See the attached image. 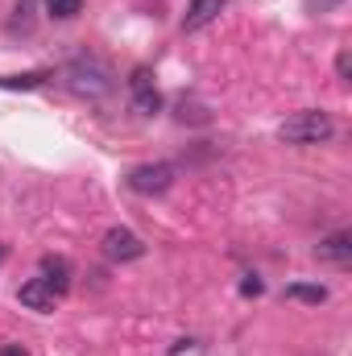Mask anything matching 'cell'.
<instances>
[{
    "mask_svg": "<svg viewBox=\"0 0 352 356\" xmlns=\"http://www.w3.org/2000/svg\"><path fill=\"white\" fill-rule=\"evenodd\" d=\"M46 13L54 21H75L83 13V0H46Z\"/></svg>",
    "mask_w": 352,
    "mask_h": 356,
    "instance_id": "11",
    "label": "cell"
},
{
    "mask_svg": "<svg viewBox=\"0 0 352 356\" xmlns=\"http://www.w3.org/2000/svg\"><path fill=\"white\" fill-rule=\"evenodd\" d=\"M349 50H344V54H340V58H336V75H340V79H344V83H349Z\"/></svg>",
    "mask_w": 352,
    "mask_h": 356,
    "instance_id": "13",
    "label": "cell"
},
{
    "mask_svg": "<svg viewBox=\"0 0 352 356\" xmlns=\"http://www.w3.org/2000/svg\"><path fill=\"white\" fill-rule=\"evenodd\" d=\"M4 253H8V249H4V245H0V261H4Z\"/></svg>",
    "mask_w": 352,
    "mask_h": 356,
    "instance_id": "16",
    "label": "cell"
},
{
    "mask_svg": "<svg viewBox=\"0 0 352 356\" xmlns=\"http://www.w3.org/2000/svg\"><path fill=\"white\" fill-rule=\"evenodd\" d=\"M241 294H262V282H257V277H245V282H241Z\"/></svg>",
    "mask_w": 352,
    "mask_h": 356,
    "instance_id": "14",
    "label": "cell"
},
{
    "mask_svg": "<svg viewBox=\"0 0 352 356\" xmlns=\"http://www.w3.org/2000/svg\"><path fill=\"white\" fill-rule=\"evenodd\" d=\"M50 75L46 71H29V75H0V88L8 91H29V88H42Z\"/></svg>",
    "mask_w": 352,
    "mask_h": 356,
    "instance_id": "10",
    "label": "cell"
},
{
    "mask_svg": "<svg viewBox=\"0 0 352 356\" xmlns=\"http://www.w3.org/2000/svg\"><path fill=\"white\" fill-rule=\"evenodd\" d=\"M0 356H29L21 344H0Z\"/></svg>",
    "mask_w": 352,
    "mask_h": 356,
    "instance_id": "15",
    "label": "cell"
},
{
    "mask_svg": "<svg viewBox=\"0 0 352 356\" xmlns=\"http://www.w3.org/2000/svg\"><path fill=\"white\" fill-rule=\"evenodd\" d=\"M63 79H67V88L75 91V95H88V99H99V95H108L112 91V67L108 63H99L95 54H75L67 67H63Z\"/></svg>",
    "mask_w": 352,
    "mask_h": 356,
    "instance_id": "1",
    "label": "cell"
},
{
    "mask_svg": "<svg viewBox=\"0 0 352 356\" xmlns=\"http://www.w3.org/2000/svg\"><path fill=\"white\" fill-rule=\"evenodd\" d=\"M224 4H228V0H191V8H186V17H182V29L195 33V29L211 25V21L224 13Z\"/></svg>",
    "mask_w": 352,
    "mask_h": 356,
    "instance_id": "8",
    "label": "cell"
},
{
    "mask_svg": "<svg viewBox=\"0 0 352 356\" xmlns=\"http://www.w3.org/2000/svg\"><path fill=\"white\" fill-rule=\"evenodd\" d=\"M104 257L108 261H137V257H145V241L133 228H108L104 232Z\"/></svg>",
    "mask_w": 352,
    "mask_h": 356,
    "instance_id": "5",
    "label": "cell"
},
{
    "mask_svg": "<svg viewBox=\"0 0 352 356\" xmlns=\"http://www.w3.org/2000/svg\"><path fill=\"white\" fill-rule=\"evenodd\" d=\"M315 253H319V261H328V266H349L352 261V236L349 232H328Z\"/></svg>",
    "mask_w": 352,
    "mask_h": 356,
    "instance_id": "7",
    "label": "cell"
},
{
    "mask_svg": "<svg viewBox=\"0 0 352 356\" xmlns=\"http://www.w3.org/2000/svg\"><path fill=\"white\" fill-rule=\"evenodd\" d=\"M278 137L286 145H323L336 137V120L319 108H307V112H294L290 120L278 124Z\"/></svg>",
    "mask_w": 352,
    "mask_h": 356,
    "instance_id": "2",
    "label": "cell"
},
{
    "mask_svg": "<svg viewBox=\"0 0 352 356\" xmlns=\"http://www.w3.org/2000/svg\"><path fill=\"white\" fill-rule=\"evenodd\" d=\"M286 298H298V302H328V290L323 286H286Z\"/></svg>",
    "mask_w": 352,
    "mask_h": 356,
    "instance_id": "12",
    "label": "cell"
},
{
    "mask_svg": "<svg viewBox=\"0 0 352 356\" xmlns=\"http://www.w3.org/2000/svg\"><path fill=\"white\" fill-rule=\"evenodd\" d=\"M178 170L170 162H145V166H133L129 170V191H137V195H166L170 186H175Z\"/></svg>",
    "mask_w": 352,
    "mask_h": 356,
    "instance_id": "3",
    "label": "cell"
},
{
    "mask_svg": "<svg viewBox=\"0 0 352 356\" xmlns=\"http://www.w3.org/2000/svg\"><path fill=\"white\" fill-rule=\"evenodd\" d=\"M17 298H21V307H29V311H42V315H46V311H54V302H58L63 294H58L46 277H29V282L17 290Z\"/></svg>",
    "mask_w": 352,
    "mask_h": 356,
    "instance_id": "6",
    "label": "cell"
},
{
    "mask_svg": "<svg viewBox=\"0 0 352 356\" xmlns=\"http://www.w3.org/2000/svg\"><path fill=\"white\" fill-rule=\"evenodd\" d=\"M129 99H133V108H137L141 116L162 112V91L154 83V71H150V67H137V71L129 75Z\"/></svg>",
    "mask_w": 352,
    "mask_h": 356,
    "instance_id": "4",
    "label": "cell"
},
{
    "mask_svg": "<svg viewBox=\"0 0 352 356\" xmlns=\"http://www.w3.org/2000/svg\"><path fill=\"white\" fill-rule=\"evenodd\" d=\"M42 277H46L58 294H67V290H71V261H67V257H42Z\"/></svg>",
    "mask_w": 352,
    "mask_h": 356,
    "instance_id": "9",
    "label": "cell"
}]
</instances>
